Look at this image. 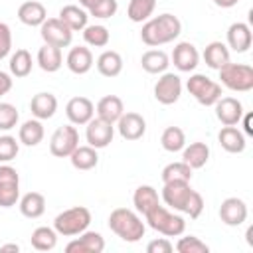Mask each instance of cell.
Listing matches in <instances>:
<instances>
[{
  "label": "cell",
  "mask_w": 253,
  "mask_h": 253,
  "mask_svg": "<svg viewBox=\"0 0 253 253\" xmlns=\"http://www.w3.org/2000/svg\"><path fill=\"white\" fill-rule=\"evenodd\" d=\"M251 235H253V227L247 229V243H249V247H253V239H251Z\"/></svg>",
  "instance_id": "obj_53"
},
{
  "label": "cell",
  "mask_w": 253,
  "mask_h": 253,
  "mask_svg": "<svg viewBox=\"0 0 253 253\" xmlns=\"http://www.w3.org/2000/svg\"><path fill=\"white\" fill-rule=\"evenodd\" d=\"M81 32H83L85 43L91 45V47H107L109 42H111V32L103 24H91V26L87 24Z\"/></svg>",
  "instance_id": "obj_38"
},
{
  "label": "cell",
  "mask_w": 253,
  "mask_h": 253,
  "mask_svg": "<svg viewBox=\"0 0 253 253\" xmlns=\"http://www.w3.org/2000/svg\"><path fill=\"white\" fill-rule=\"evenodd\" d=\"M217 142L229 154H241L245 150V146H247L245 134L237 126H223L217 132Z\"/></svg>",
  "instance_id": "obj_23"
},
{
  "label": "cell",
  "mask_w": 253,
  "mask_h": 253,
  "mask_svg": "<svg viewBox=\"0 0 253 253\" xmlns=\"http://www.w3.org/2000/svg\"><path fill=\"white\" fill-rule=\"evenodd\" d=\"M18 20L24 24V26H30V28H40L45 20H47V10L42 2L38 0H26L20 4L18 8Z\"/></svg>",
  "instance_id": "obj_20"
},
{
  "label": "cell",
  "mask_w": 253,
  "mask_h": 253,
  "mask_svg": "<svg viewBox=\"0 0 253 253\" xmlns=\"http://www.w3.org/2000/svg\"><path fill=\"white\" fill-rule=\"evenodd\" d=\"M186 89L188 93L204 107H213L215 101L223 95L221 91V85L213 79H210L208 75H202V73H194L190 75V79L186 81Z\"/></svg>",
  "instance_id": "obj_6"
},
{
  "label": "cell",
  "mask_w": 253,
  "mask_h": 253,
  "mask_svg": "<svg viewBox=\"0 0 253 253\" xmlns=\"http://www.w3.org/2000/svg\"><path fill=\"white\" fill-rule=\"evenodd\" d=\"M219 71V85L229 91L247 93L253 89V67L247 63H225Z\"/></svg>",
  "instance_id": "obj_5"
},
{
  "label": "cell",
  "mask_w": 253,
  "mask_h": 253,
  "mask_svg": "<svg viewBox=\"0 0 253 253\" xmlns=\"http://www.w3.org/2000/svg\"><path fill=\"white\" fill-rule=\"evenodd\" d=\"M237 2H239V0H213V4H215L217 8H233Z\"/></svg>",
  "instance_id": "obj_50"
},
{
  "label": "cell",
  "mask_w": 253,
  "mask_h": 253,
  "mask_svg": "<svg viewBox=\"0 0 253 253\" xmlns=\"http://www.w3.org/2000/svg\"><path fill=\"white\" fill-rule=\"evenodd\" d=\"M107 223H109V229L126 243L140 241L146 231V225L138 215V211H132L128 208H115Z\"/></svg>",
  "instance_id": "obj_2"
},
{
  "label": "cell",
  "mask_w": 253,
  "mask_h": 253,
  "mask_svg": "<svg viewBox=\"0 0 253 253\" xmlns=\"http://www.w3.org/2000/svg\"><path fill=\"white\" fill-rule=\"evenodd\" d=\"M30 111L34 115V119H40V121H47L55 115L57 111V97L49 91H42V93H36L30 101Z\"/></svg>",
  "instance_id": "obj_22"
},
{
  "label": "cell",
  "mask_w": 253,
  "mask_h": 253,
  "mask_svg": "<svg viewBox=\"0 0 253 253\" xmlns=\"http://www.w3.org/2000/svg\"><path fill=\"white\" fill-rule=\"evenodd\" d=\"M12 51V30L6 22H0V59L8 57Z\"/></svg>",
  "instance_id": "obj_46"
},
{
  "label": "cell",
  "mask_w": 253,
  "mask_h": 253,
  "mask_svg": "<svg viewBox=\"0 0 253 253\" xmlns=\"http://www.w3.org/2000/svg\"><path fill=\"white\" fill-rule=\"evenodd\" d=\"M182 95V79L172 71L160 73L158 81L154 83V99L160 105H174Z\"/></svg>",
  "instance_id": "obj_10"
},
{
  "label": "cell",
  "mask_w": 253,
  "mask_h": 253,
  "mask_svg": "<svg viewBox=\"0 0 253 253\" xmlns=\"http://www.w3.org/2000/svg\"><path fill=\"white\" fill-rule=\"evenodd\" d=\"M67 253H103L105 251V237L99 231H89L85 229L83 233L75 235L65 245Z\"/></svg>",
  "instance_id": "obj_15"
},
{
  "label": "cell",
  "mask_w": 253,
  "mask_h": 253,
  "mask_svg": "<svg viewBox=\"0 0 253 253\" xmlns=\"http://www.w3.org/2000/svg\"><path fill=\"white\" fill-rule=\"evenodd\" d=\"M119 134L125 138V140H140L146 132V121L140 113H134V111H126L121 115V119L115 123Z\"/></svg>",
  "instance_id": "obj_13"
},
{
  "label": "cell",
  "mask_w": 253,
  "mask_h": 253,
  "mask_svg": "<svg viewBox=\"0 0 253 253\" xmlns=\"http://www.w3.org/2000/svg\"><path fill=\"white\" fill-rule=\"evenodd\" d=\"M156 204H160V198H158V192L150 186V184H142L134 190L132 194V206L138 213H146L150 208H154Z\"/></svg>",
  "instance_id": "obj_35"
},
{
  "label": "cell",
  "mask_w": 253,
  "mask_h": 253,
  "mask_svg": "<svg viewBox=\"0 0 253 253\" xmlns=\"http://www.w3.org/2000/svg\"><path fill=\"white\" fill-rule=\"evenodd\" d=\"M95 113L99 119L107 121V123H117L121 119V115L125 113V105H123V99L117 97V95H105L99 99L97 107H95Z\"/></svg>",
  "instance_id": "obj_24"
},
{
  "label": "cell",
  "mask_w": 253,
  "mask_h": 253,
  "mask_svg": "<svg viewBox=\"0 0 253 253\" xmlns=\"http://www.w3.org/2000/svg\"><path fill=\"white\" fill-rule=\"evenodd\" d=\"M210 160V146L206 142H190L182 148V162H186L192 170H200Z\"/></svg>",
  "instance_id": "obj_26"
},
{
  "label": "cell",
  "mask_w": 253,
  "mask_h": 253,
  "mask_svg": "<svg viewBox=\"0 0 253 253\" xmlns=\"http://www.w3.org/2000/svg\"><path fill=\"white\" fill-rule=\"evenodd\" d=\"M215 117L223 126H235L241 123L243 117V105L235 97H219L215 101Z\"/></svg>",
  "instance_id": "obj_17"
},
{
  "label": "cell",
  "mask_w": 253,
  "mask_h": 253,
  "mask_svg": "<svg viewBox=\"0 0 253 253\" xmlns=\"http://www.w3.org/2000/svg\"><path fill=\"white\" fill-rule=\"evenodd\" d=\"M20 200V174L8 162H0V208H12Z\"/></svg>",
  "instance_id": "obj_8"
},
{
  "label": "cell",
  "mask_w": 253,
  "mask_h": 253,
  "mask_svg": "<svg viewBox=\"0 0 253 253\" xmlns=\"http://www.w3.org/2000/svg\"><path fill=\"white\" fill-rule=\"evenodd\" d=\"M65 65H67V69H69L71 73H75V75H85V73H89L91 67H93V53H91V49L85 47V45H75V47H71L69 53H67V57H65Z\"/></svg>",
  "instance_id": "obj_21"
},
{
  "label": "cell",
  "mask_w": 253,
  "mask_h": 253,
  "mask_svg": "<svg viewBox=\"0 0 253 253\" xmlns=\"http://www.w3.org/2000/svg\"><path fill=\"white\" fill-rule=\"evenodd\" d=\"M241 121H243V132L251 136L253 134V113H243Z\"/></svg>",
  "instance_id": "obj_49"
},
{
  "label": "cell",
  "mask_w": 253,
  "mask_h": 253,
  "mask_svg": "<svg viewBox=\"0 0 253 253\" xmlns=\"http://www.w3.org/2000/svg\"><path fill=\"white\" fill-rule=\"evenodd\" d=\"M40 36L43 40V43L47 45H55V47H67L73 42V32L59 20V18H47L42 26H40Z\"/></svg>",
  "instance_id": "obj_9"
},
{
  "label": "cell",
  "mask_w": 253,
  "mask_h": 253,
  "mask_svg": "<svg viewBox=\"0 0 253 253\" xmlns=\"http://www.w3.org/2000/svg\"><path fill=\"white\" fill-rule=\"evenodd\" d=\"M144 221L150 229L166 235V237H180L186 231V221L182 215L170 211V208L156 204L144 213Z\"/></svg>",
  "instance_id": "obj_3"
},
{
  "label": "cell",
  "mask_w": 253,
  "mask_h": 253,
  "mask_svg": "<svg viewBox=\"0 0 253 253\" xmlns=\"http://www.w3.org/2000/svg\"><path fill=\"white\" fill-rule=\"evenodd\" d=\"M20 121V113L12 103H0V130H12Z\"/></svg>",
  "instance_id": "obj_43"
},
{
  "label": "cell",
  "mask_w": 253,
  "mask_h": 253,
  "mask_svg": "<svg viewBox=\"0 0 253 253\" xmlns=\"http://www.w3.org/2000/svg\"><path fill=\"white\" fill-rule=\"evenodd\" d=\"M20 152V140L12 134L0 136V162H12Z\"/></svg>",
  "instance_id": "obj_42"
},
{
  "label": "cell",
  "mask_w": 253,
  "mask_h": 253,
  "mask_svg": "<svg viewBox=\"0 0 253 253\" xmlns=\"http://www.w3.org/2000/svg\"><path fill=\"white\" fill-rule=\"evenodd\" d=\"M156 10V0H128L126 18L134 24H142L148 18H152Z\"/></svg>",
  "instance_id": "obj_37"
},
{
  "label": "cell",
  "mask_w": 253,
  "mask_h": 253,
  "mask_svg": "<svg viewBox=\"0 0 253 253\" xmlns=\"http://www.w3.org/2000/svg\"><path fill=\"white\" fill-rule=\"evenodd\" d=\"M174 251V245L168 237H158V239H152L148 245H146V253H172Z\"/></svg>",
  "instance_id": "obj_47"
},
{
  "label": "cell",
  "mask_w": 253,
  "mask_h": 253,
  "mask_svg": "<svg viewBox=\"0 0 253 253\" xmlns=\"http://www.w3.org/2000/svg\"><path fill=\"white\" fill-rule=\"evenodd\" d=\"M162 182H178V180H182V182H190L192 180V168L186 164V162H182V160H178V162H170V164H166L164 168H162Z\"/></svg>",
  "instance_id": "obj_40"
},
{
  "label": "cell",
  "mask_w": 253,
  "mask_h": 253,
  "mask_svg": "<svg viewBox=\"0 0 253 253\" xmlns=\"http://www.w3.org/2000/svg\"><path fill=\"white\" fill-rule=\"evenodd\" d=\"M192 194H194V188L190 186V182L178 180V182H164L160 198L166 204V208L184 213L186 204H188V200H190Z\"/></svg>",
  "instance_id": "obj_11"
},
{
  "label": "cell",
  "mask_w": 253,
  "mask_h": 253,
  "mask_svg": "<svg viewBox=\"0 0 253 253\" xmlns=\"http://www.w3.org/2000/svg\"><path fill=\"white\" fill-rule=\"evenodd\" d=\"M85 138H87V144L93 146V148H105L113 142V136H115V125L113 123H107L99 117H93L87 125H85Z\"/></svg>",
  "instance_id": "obj_12"
},
{
  "label": "cell",
  "mask_w": 253,
  "mask_h": 253,
  "mask_svg": "<svg viewBox=\"0 0 253 253\" xmlns=\"http://www.w3.org/2000/svg\"><path fill=\"white\" fill-rule=\"evenodd\" d=\"M65 115H67L71 125L81 126V125H87L95 117V105H93L91 99H87L83 95L71 97L65 105Z\"/></svg>",
  "instance_id": "obj_16"
},
{
  "label": "cell",
  "mask_w": 253,
  "mask_h": 253,
  "mask_svg": "<svg viewBox=\"0 0 253 253\" xmlns=\"http://www.w3.org/2000/svg\"><path fill=\"white\" fill-rule=\"evenodd\" d=\"M225 40H227V47L233 49L235 53H245L249 51L251 43H253V34H251V28L249 24L245 22H233L229 28H227V34H225Z\"/></svg>",
  "instance_id": "obj_19"
},
{
  "label": "cell",
  "mask_w": 253,
  "mask_h": 253,
  "mask_svg": "<svg viewBox=\"0 0 253 253\" xmlns=\"http://www.w3.org/2000/svg\"><path fill=\"white\" fill-rule=\"evenodd\" d=\"M174 67L182 73H190L200 65V51L190 42H178L170 55Z\"/></svg>",
  "instance_id": "obj_14"
},
{
  "label": "cell",
  "mask_w": 253,
  "mask_h": 253,
  "mask_svg": "<svg viewBox=\"0 0 253 253\" xmlns=\"http://www.w3.org/2000/svg\"><path fill=\"white\" fill-rule=\"evenodd\" d=\"M36 61H38V65H40L42 71H45V73H55V71H59L61 65H63V53H61L59 47L43 43V45L38 49Z\"/></svg>",
  "instance_id": "obj_25"
},
{
  "label": "cell",
  "mask_w": 253,
  "mask_h": 253,
  "mask_svg": "<svg viewBox=\"0 0 253 253\" xmlns=\"http://www.w3.org/2000/svg\"><path fill=\"white\" fill-rule=\"evenodd\" d=\"M30 243L36 251H51L57 245V231L47 225H40L32 231Z\"/></svg>",
  "instance_id": "obj_36"
},
{
  "label": "cell",
  "mask_w": 253,
  "mask_h": 253,
  "mask_svg": "<svg viewBox=\"0 0 253 253\" xmlns=\"http://www.w3.org/2000/svg\"><path fill=\"white\" fill-rule=\"evenodd\" d=\"M79 146V132L75 125L57 126L49 138V152L55 158H69V154Z\"/></svg>",
  "instance_id": "obj_7"
},
{
  "label": "cell",
  "mask_w": 253,
  "mask_h": 253,
  "mask_svg": "<svg viewBox=\"0 0 253 253\" xmlns=\"http://www.w3.org/2000/svg\"><path fill=\"white\" fill-rule=\"evenodd\" d=\"M140 65H142V69H144L146 73H150V75H160V73H164V71L168 69V65H170V55H168L166 51H162V49H148V51L142 53Z\"/></svg>",
  "instance_id": "obj_31"
},
{
  "label": "cell",
  "mask_w": 253,
  "mask_h": 253,
  "mask_svg": "<svg viewBox=\"0 0 253 253\" xmlns=\"http://www.w3.org/2000/svg\"><path fill=\"white\" fill-rule=\"evenodd\" d=\"M95 67H97V71H99L103 77H117V75H121V71H123V57H121V53L115 51V49H105V51L97 57Z\"/></svg>",
  "instance_id": "obj_32"
},
{
  "label": "cell",
  "mask_w": 253,
  "mask_h": 253,
  "mask_svg": "<svg viewBox=\"0 0 253 253\" xmlns=\"http://www.w3.org/2000/svg\"><path fill=\"white\" fill-rule=\"evenodd\" d=\"M6 251H14V253H18V251H20V245H18V243H6V245H0V253H6Z\"/></svg>",
  "instance_id": "obj_51"
},
{
  "label": "cell",
  "mask_w": 253,
  "mask_h": 253,
  "mask_svg": "<svg viewBox=\"0 0 253 253\" xmlns=\"http://www.w3.org/2000/svg\"><path fill=\"white\" fill-rule=\"evenodd\" d=\"M69 160L75 170H93L99 164V154H97V148L85 144V146H77L69 154Z\"/></svg>",
  "instance_id": "obj_34"
},
{
  "label": "cell",
  "mask_w": 253,
  "mask_h": 253,
  "mask_svg": "<svg viewBox=\"0 0 253 253\" xmlns=\"http://www.w3.org/2000/svg\"><path fill=\"white\" fill-rule=\"evenodd\" d=\"M71 32H81L85 26H87V22H89V14H87V10L85 8H81V6H77V4H67V6H63L61 10H59V16H57Z\"/></svg>",
  "instance_id": "obj_28"
},
{
  "label": "cell",
  "mask_w": 253,
  "mask_h": 253,
  "mask_svg": "<svg viewBox=\"0 0 253 253\" xmlns=\"http://www.w3.org/2000/svg\"><path fill=\"white\" fill-rule=\"evenodd\" d=\"M160 144L166 152H182L186 146V134L180 126H166L160 134Z\"/></svg>",
  "instance_id": "obj_39"
},
{
  "label": "cell",
  "mask_w": 253,
  "mask_h": 253,
  "mask_svg": "<svg viewBox=\"0 0 253 253\" xmlns=\"http://www.w3.org/2000/svg\"><path fill=\"white\" fill-rule=\"evenodd\" d=\"M202 211H204V198H202L200 192L194 190V194L190 196V200H188V204H186L184 213L190 215V219H198V217L202 215Z\"/></svg>",
  "instance_id": "obj_45"
},
{
  "label": "cell",
  "mask_w": 253,
  "mask_h": 253,
  "mask_svg": "<svg viewBox=\"0 0 253 253\" xmlns=\"http://www.w3.org/2000/svg\"><path fill=\"white\" fill-rule=\"evenodd\" d=\"M12 85H14L12 75H10L8 71H2V69H0V97L8 95V93L12 91Z\"/></svg>",
  "instance_id": "obj_48"
},
{
  "label": "cell",
  "mask_w": 253,
  "mask_h": 253,
  "mask_svg": "<svg viewBox=\"0 0 253 253\" xmlns=\"http://www.w3.org/2000/svg\"><path fill=\"white\" fill-rule=\"evenodd\" d=\"M97 2H101V0H79V6H81V8H85V10H91Z\"/></svg>",
  "instance_id": "obj_52"
},
{
  "label": "cell",
  "mask_w": 253,
  "mask_h": 253,
  "mask_svg": "<svg viewBox=\"0 0 253 253\" xmlns=\"http://www.w3.org/2000/svg\"><path fill=\"white\" fill-rule=\"evenodd\" d=\"M204 61L210 69H221L225 63L231 61L229 57V47L223 42H210L204 49Z\"/></svg>",
  "instance_id": "obj_30"
},
{
  "label": "cell",
  "mask_w": 253,
  "mask_h": 253,
  "mask_svg": "<svg viewBox=\"0 0 253 253\" xmlns=\"http://www.w3.org/2000/svg\"><path fill=\"white\" fill-rule=\"evenodd\" d=\"M180 34H182V22H180V18L174 16V14H170V12H164V14H158L154 18H148L142 24L140 40L148 47H160L164 43L174 42Z\"/></svg>",
  "instance_id": "obj_1"
},
{
  "label": "cell",
  "mask_w": 253,
  "mask_h": 253,
  "mask_svg": "<svg viewBox=\"0 0 253 253\" xmlns=\"http://www.w3.org/2000/svg\"><path fill=\"white\" fill-rule=\"evenodd\" d=\"M43 134H45V130H43V125L40 119H28L18 128V140L24 146H38L43 140Z\"/></svg>",
  "instance_id": "obj_29"
},
{
  "label": "cell",
  "mask_w": 253,
  "mask_h": 253,
  "mask_svg": "<svg viewBox=\"0 0 253 253\" xmlns=\"http://www.w3.org/2000/svg\"><path fill=\"white\" fill-rule=\"evenodd\" d=\"M10 75L16 77V79H22V77H28L32 73V67H34V59H32V53L24 47L16 49L12 55H10Z\"/></svg>",
  "instance_id": "obj_33"
},
{
  "label": "cell",
  "mask_w": 253,
  "mask_h": 253,
  "mask_svg": "<svg viewBox=\"0 0 253 253\" xmlns=\"http://www.w3.org/2000/svg\"><path fill=\"white\" fill-rule=\"evenodd\" d=\"M247 215H249V210L241 198H225L219 206V219L229 227L243 225Z\"/></svg>",
  "instance_id": "obj_18"
},
{
  "label": "cell",
  "mask_w": 253,
  "mask_h": 253,
  "mask_svg": "<svg viewBox=\"0 0 253 253\" xmlns=\"http://www.w3.org/2000/svg\"><path fill=\"white\" fill-rule=\"evenodd\" d=\"M91 223V211L85 206H73L67 208L63 211H59L53 219V229L57 231V235L63 237H75L79 233H83L85 229H89Z\"/></svg>",
  "instance_id": "obj_4"
},
{
  "label": "cell",
  "mask_w": 253,
  "mask_h": 253,
  "mask_svg": "<svg viewBox=\"0 0 253 253\" xmlns=\"http://www.w3.org/2000/svg\"><path fill=\"white\" fill-rule=\"evenodd\" d=\"M20 213L28 219H38L45 211V196L40 192H28L18 200Z\"/></svg>",
  "instance_id": "obj_27"
},
{
  "label": "cell",
  "mask_w": 253,
  "mask_h": 253,
  "mask_svg": "<svg viewBox=\"0 0 253 253\" xmlns=\"http://www.w3.org/2000/svg\"><path fill=\"white\" fill-rule=\"evenodd\" d=\"M117 10H119L117 0H101L91 10H87V14L93 18H99V20H107V18H113L117 14Z\"/></svg>",
  "instance_id": "obj_44"
},
{
  "label": "cell",
  "mask_w": 253,
  "mask_h": 253,
  "mask_svg": "<svg viewBox=\"0 0 253 253\" xmlns=\"http://www.w3.org/2000/svg\"><path fill=\"white\" fill-rule=\"evenodd\" d=\"M174 247H176L178 253H208L210 251V245H206L196 235H184V237H180Z\"/></svg>",
  "instance_id": "obj_41"
}]
</instances>
